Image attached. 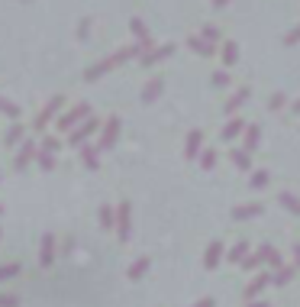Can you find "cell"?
I'll return each instance as SVG.
<instances>
[{
  "label": "cell",
  "mask_w": 300,
  "mask_h": 307,
  "mask_svg": "<svg viewBox=\"0 0 300 307\" xmlns=\"http://www.w3.org/2000/svg\"><path fill=\"white\" fill-rule=\"evenodd\" d=\"M200 162H203V168H213V165H216V155H213V152H203Z\"/></svg>",
  "instance_id": "7402d4cb"
},
{
  "label": "cell",
  "mask_w": 300,
  "mask_h": 307,
  "mask_svg": "<svg viewBox=\"0 0 300 307\" xmlns=\"http://www.w3.org/2000/svg\"><path fill=\"white\" fill-rule=\"evenodd\" d=\"M0 307H19V301H16V298H10V295H6V298H0Z\"/></svg>",
  "instance_id": "cb8c5ba5"
},
{
  "label": "cell",
  "mask_w": 300,
  "mask_h": 307,
  "mask_svg": "<svg viewBox=\"0 0 300 307\" xmlns=\"http://www.w3.org/2000/svg\"><path fill=\"white\" fill-rule=\"evenodd\" d=\"M258 262H262V259H258V252H255V256H245V269H255Z\"/></svg>",
  "instance_id": "d4e9b609"
},
{
  "label": "cell",
  "mask_w": 300,
  "mask_h": 307,
  "mask_svg": "<svg viewBox=\"0 0 300 307\" xmlns=\"http://www.w3.org/2000/svg\"><path fill=\"white\" fill-rule=\"evenodd\" d=\"M258 259H262V262H271V265H281V256H278L271 246H262V249H258Z\"/></svg>",
  "instance_id": "8992f818"
},
{
  "label": "cell",
  "mask_w": 300,
  "mask_h": 307,
  "mask_svg": "<svg viewBox=\"0 0 300 307\" xmlns=\"http://www.w3.org/2000/svg\"><path fill=\"white\" fill-rule=\"evenodd\" d=\"M19 272V265H3V269H0V282H6V278H13Z\"/></svg>",
  "instance_id": "2e32d148"
},
{
  "label": "cell",
  "mask_w": 300,
  "mask_h": 307,
  "mask_svg": "<svg viewBox=\"0 0 300 307\" xmlns=\"http://www.w3.org/2000/svg\"><path fill=\"white\" fill-rule=\"evenodd\" d=\"M197 149H200V133H190V139H187V155H197Z\"/></svg>",
  "instance_id": "9a60e30c"
},
{
  "label": "cell",
  "mask_w": 300,
  "mask_h": 307,
  "mask_svg": "<svg viewBox=\"0 0 300 307\" xmlns=\"http://www.w3.org/2000/svg\"><path fill=\"white\" fill-rule=\"evenodd\" d=\"M233 159H236L239 168H249V155H245V152H233Z\"/></svg>",
  "instance_id": "ffe728a7"
},
{
  "label": "cell",
  "mask_w": 300,
  "mask_h": 307,
  "mask_svg": "<svg viewBox=\"0 0 300 307\" xmlns=\"http://www.w3.org/2000/svg\"><path fill=\"white\" fill-rule=\"evenodd\" d=\"M249 307H268V304H249Z\"/></svg>",
  "instance_id": "f546056e"
},
{
  "label": "cell",
  "mask_w": 300,
  "mask_h": 307,
  "mask_svg": "<svg viewBox=\"0 0 300 307\" xmlns=\"http://www.w3.org/2000/svg\"><path fill=\"white\" fill-rule=\"evenodd\" d=\"M245 252H249V246H245V243H236L233 249H229V262H242Z\"/></svg>",
  "instance_id": "9c48e42d"
},
{
  "label": "cell",
  "mask_w": 300,
  "mask_h": 307,
  "mask_svg": "<svg viewBox=\"0 0 300 307\" xmlns=\"http://www.w3.org/2000/svg\"><path fill=\"white\" fill-rule=\"evenodd\" d=\"M91 129H94V123H87V126H81V129H78V133H74V136H71V146H81V142H84V136H87V133H91Z\"/></svg>",
  "instance_id": "4fadbf2b"
},
{
  "label": "cell",
  "mask_w": 300,
  "mask_h": 307,
  "mask_svg": "<svg viewBox=\"0 0 300 307\" xmlns=\"http://www.w3.org/2000/svg\"><path fill=\"white\" fill-rule=\"evenodd\" d=\"M197 307H213V298H207V301H200Z\"/></svg>",
  "instance_id": "83f0119b"
},
{
  "label": "cell",
  "mask_w": 300,
  "mask_h": 307,
  "mask_svg": "<svg viewBox=\"0 0 300 307\" xmlns=\"http://www.w3.org/2000/svg\"><path fill=\"white\" fill-rule=\"evenodd\" d=\"M42 149H45V152H55L58 142H55V139H45V146H42Z\"/></svg>",
  "instance_id": "484cf974"
},
{
  "label": "cell",
  "mask_w": 300,
  "mask_h": 307,
  "mask_svg": "<svg viewBox=\"0 0 300 307\" xmlns=\"http://www.w3.org/2000/svg\"><path fill=\"white\" fill-rule=\"evenodd\" d=\"M220 256H223V246H220V243H210L207 256H203V262H207V269H213V265L220 262Z\"/></svg>",
  "instance_id": "5b68a950"
},
{
  "label": "cell",
  "mask_w": 300,
  "mask_h": 307,
  "mask_svg": "<svg viewBox=\"0 0 300 307\" xmlns=\"http://www.w3.org/2000/svg\"><path fill=\"white\" fill-rule=\"evenodd\" d=\"M258 142V129H249V136H245V149H255Z\"/></svg>",
  "instance_id": "d6986e66"
},
{
  "label": "cell",
  "mask_w": 300,
  "mask_h": 307,
  "mask_svg": "<svg viewBox=\"0 0 300 307\" xmlns=\"http://www.w3.org/2000/svg\"><path fill=\"white\" fill-rule=\"evenodd\" d=\"M100 223H104V227H113V210H110V207L100 210Z\"/></svg>",
  "instance_id": "ac0fdd59"
},
{
  "label": "cell",
  "mask_w": 300,
  "mask_h": 307,
  "mask_svg": "<svg viewBox=\"0 0 300 307\" xmlns=\"http://www.w3.org/2000/svg\"><path fill=\"white\" fill-rule=\"evenodd\" d=\"M291 278H294V269H278L271 282H275V285H284V282H291Z\"/></svg>",
  "instance_id": "30bf717a"
},
{
  "label": "cell",
  "mask_w": 300,
  "mask_h": 307,
  "mask_svg": "<svg viewBox=\"0 0 300 307\" xmlns=\"http://www.w3.org/2000/svg\"><path fill=\"white\" fill-rule=\"evenodd\" d=\"M55 259V236H45L42 240V265H52Z\"/></svg>",
  "instance_id": "277c9868"
},
{
  "label": "cell",
  "mask_w": 300,
  "mask_h": 307,
  "mask_svg": "<svg viewBox=\"0 0 300 307\" xmlns=\"http://www.w3.org/2000/svg\"><path fill=\"white\" fill-rule=\"evenodd\" d=\"M117 227H120V240H129V204H120Z\"/></svg>",
  "instance_id": "6da1fadb"
},
{
  "label": "cell",
  "mask_w": 300,
  "mask_h": 307,
  "mask_svg": "<svg viewBox=\"0 0 300 307\" xmlns=\"http://www.w3.org/2000/svg\"><path fill=\"white\" fill-rule=\"evenodd\" d=\"M84 162H87V165H97V155H94V149H84Z\"/></svg>",
  "instance_id": "603a6c76"
},
{
  "label": "cell",
  "mask_w": 300,
  "mask_h": 307,
  "mask_svg": "<svg viewBox=\"0 0 300 307\" xmlns=\"http://www.w3.org/2000/svg\"><path fill=\"white\" fill-rule=\"evenodd\" d=\"M84 107H78V110H74V113H68V117L65 120H61V129H68V126H74V120H78V117H84Z\"/></svg>",
  "instance_id": "5bb4252c"
},
{
  "label": "cell",
  "mask_w": 300,
  "mask_h": 307,
  "mask_svg": "<svg viewBox=\"0 0 300 307\" xmlns=\"http://www.w3.org/2000/svg\"><path fill=\"white\" fill-rule=\"evenodd\" d=\"M239 129H242V123H229V126H226V133H223V136H226V139H233V136L239 133Z\"/></svg>",
  "instance_id": "44dd1931"
},
{
  "label": "cell",
  "mask_w": 300,
  "mask_h": 307,
  "mask_svg": "<svg viewBox=\"0 0 300 307\" xmlns=\"http://www.w3.org/2000/svg\"><path fill=\"white\" fill-rule=\"evenodd\" d=\"M29 159H32V142H26V146H23V152L16 155V168H23Z\"/></svg>",
  "instance_id": "8fae6325"
},
{
  "label": "cell",
  "mask_w": 300,
  "mask_h": 307,
  "mask_svg": "<svg viewBox=\"0 0 300 307\" xmlns=\"http://www.w3.org/2000/svg\"><path fill=\"white\" fill-rule=\"evenodd\" d=\"M294 249H297V252H294V256H297V265H300V246H294Z\"/></svg>",
  "instance_id": "f1b7e54d"
},
{
  "label": "cell",
  "mask_w": 300,
  "mask_h": 307,
  "mask_svg": "<svg viewBox=\"0 0 300 307\" xmlns=\"http://www.w3.org/2000/svg\"><path fill=\"white\" fill-rule=\"evenodd\" d=\"M149 269V259H139V262H133V269H129V278H142V272Z\"/></svg>",
  "instance_id": "7c38bea8"
},
{
  "label": "cell",
  "mask_w": 300,
  "mask_h": 307,
  "mask_svg": "<svg viewBox=\"0 0 300 307\" xmlns=\"http://www.w3.org/2000/svg\"><path fill=\"white\" fill-rule=\"evenodd\" d=\"M258 214H262V204H249V207H236L233 210L236 220H249V217H258Z\"/></svg>",
  "instance_id": "3957f363"
},
{
  "label": "cell",
  "mask_w": 300,
  "mask_h": 307,
  "mask_svg": "<svg viewBox=\"0 0 300 307\" xmlns=\"http://www.w3.org/2000/svg\"><path fill=\"white\" fill-rule=\"evenodd\" d=\"M278 201H281V207H288L291 214H297V217H300V201H297L294 194H281Z\"/></svg>",
  "instance_id": "ba28073f"
},
{
  "label": "cell",
  "mask_w": 300,
  "mask_h": 307,
  "mask_svg": "<svg viewBox=\"0 0 300 307\" xmlns=\"http://www.w3.org/2000/svg\"><path fill=\"white\" fill-rule=\"evenodd\" d=\"M268 282H271V278H268V275H258V278H255V282H252V285H249V288H245V298H255V295H258V291H262V288H265V285H268Z\"/></svg>",
  "instance_id": "52a82bcc"
},
{
  "label": "cell",
  "mask_w": 300,
  "mask_h": 307,
  "mask_svg": "<svg viewBox=\"0 0 300 307\" xmlns=\"http://www.w3.org/2000/svg\"><path fill=\"white\" fill-rule=\"evenodd\" d=\"M262 184H268V172H255V175H252V188H262Z\"/></svg>",
  "instance_id": "e0dca14e"
},
{
  "label": "cell",
  "mask_w": 300,
  "mask_h": 307,
  "mask_svg": "<svg viewBox=\"0 0 300 307\" xmlns=\"http://www.w3.org/2000/svg\"><path fill=\"white\" fill-rule=\"evenodd\" d=\"M39 162H42V168H45V172H49V168H52V155H49V152H45V155H42V159H39Z\"/></svg>",
  "instance_id": "4316f807"
},
{
  "label": "cell",
  "mask_w": 300,
  "mask_h": 307,
  "mask_svg": "<svg viewBox=\"0 0 300 307\" xmlns=\"http://www.w3.org/2000/svg\"><path fill=\"white\" fill-rule=\"evenodd\" d=\"M117 133H120V123H117V120H110V123H107V133L100 136V149H110V146H113V139H117Z\"/></svg>",
  "instance_id": "7a4b0ae2"
}]
</instances>
